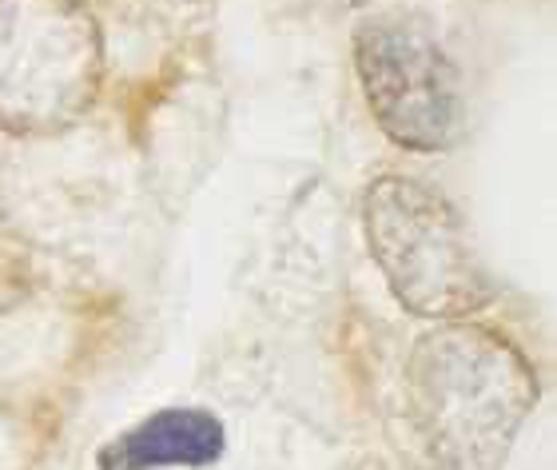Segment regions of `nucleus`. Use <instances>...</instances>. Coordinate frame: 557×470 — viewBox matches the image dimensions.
<instances>
[{
	"mask_svg": "<svg viewBox=\"0 0 557 470\" xmlns=\"http://www.w3.org/2000/svg\"><path fill=\"white\" fill-rule=\"evenodd\" d=\"M534 403V367L506 335L470 319L418 335L407 411L434 470H502Z\"/></svg>",
	"mask_w": 557,
	"mask_h": 470,
	"instance_id": "f257e3e1",
	"label": "nucleus"
},
{
	"mask_svg": "<svg viewBox=\"0 0 557 470\" xmlns=\"http://www.w3.org/2000/svg\"><path fill=\"white\" fill-rule=\"evenodd\" d=\"M104 88V33L84 0H0V132L48 140Z\"/></svg>",
	"mask_w": 557,
	"mask_h": 470,
	"instance_id": "f03ea898",
	"label": "nucleus"
},
{
	"mask_svg": "<svg viewBox=\"0 0 557 470\" xmlns=\"http://www.w3.org/2000/svg\"><path fill=\"white\" fill-rule=\"evenodd\" d=\"M362 232L398 304L422 319H470L494 299L462 215L442 191L383 176L362 191Z\"/></svg>",
	"mask_w": 557,
	"mask_h": 470,
	"instance_id": "7ed1b4c3",
	"label": "nucleus"
},
{
	"mask_svg": "<svg viewBox=\"0 0 557 470\" xmlns=\"http://www.w3.org/2000/svg\"><path fill=\"white\" fill-rule=\"evenodd\" d=\"M355 72L374 124L410 152L462 140L466 92L458 64L418 12H374L355 28Z\"/></svg>",
	"mask_w": 557,
	"mask_h": 470,
	"instance_id": "20e7f679",
	"label": "nucleus"
},
{
	"mask_svg": "<svg viewBox=\"0 0 557 470\" xmlns=\"http://www.w3.org/2000/svg\"><path fill=\"white\" fill-rule=\"evenodd\" d=\"M227 447L223 423L208 411L172 407L156 411L100 450L104 470H160V467H208Z\"/></svg>",
	"mask_w": 557,
	"mask_h": 470,
	"instance_id": "39448f33",
	"label": "nucleus"
}]
</instances>
